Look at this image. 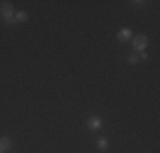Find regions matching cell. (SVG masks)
Wrapping results in <instances>:
<instances>
[{"instance_id":"cell-1","label":"cell","mask_w":160,"mask_h":153,"mask_svg":"<svg viewBox=\"0 0 160 153\" xmlns=\"http://www.w3.org/2000/svg\"><path fill=\"white\" fill-rule=\"evenodd\" d=\"M147 46H148V37L145 36V34H136V36L133 37V49H135V53L145 51Z\"/></svg>"},{"instance_id":"cell-8","label":"cell","mask_w":160,"mask_h":153,"mask_svg":"<svg viewBox=\"0 0 160 153\" xmlns=\"http://www.w3.org/2000/svg\"><path fill=\"white\" fill-rule=\"evenodd\" d=\"M128 63H129V65H136V63H140V56H138V53H131V55L128 56Z\"/></svg>"},{"instance_id":"cell-7","label":"cell","mask_w":160,"mask_h":153,"mask_svg":"<svg viewBox=\"0 0 160 153\" xmlns=\"http://www.w3.org/2000/svg\"><path fill=\"white\" fill-rule=\"evenodd\" d=\"M16 21L17 22H26V21H28V12H24V10L16 12Z\"/></svg>"},{"instance_id":"cell-10","label":"cell","mask_w":160,"mask_h":153,"mask_svg":"<svg viewBox=\"0 0 160 153\" xmlns=\"http://www.w3.org/2000/svg\"><path fill=\"white\" fill-rule=\"evenodd\" d=\"M140 56V60H148V55L145 51H142V55H138Z\"/></svg>"},{"instance_id":"cell-11","label":"cell","mask_w":160,"mask_h":153,"mask_svg":"<svg viewBox=\"0 0 160 153\" xmlns=\"http://www.w3.org/2000/svg\"><path fill=\"white\" fill-rule=\"evenodd\" d=\"M0 153H3V151H2V150H0Z\"/></svg>"},{"instance_id":"cell-3","label":"cell","mask_w":160,"mask_h":153,"mask_svg":"<svg viewBox=\"0 0 160 153\" xmlns=\"http://www.w3.org/2000/svg\"><path fill=\"white\" fill-rule=\"evenodd\" d=\"M87 128H89L90 131H99V129L102 128V119L99 116H90L89 119H87Z\"/></svg>"},{"instance_id":"cell-4","label":"cell","mask_w":160,"mask_h":153,"mask_svg":"<svg viewBox=\"0 0 160 153\" xmlns=\"http://www.w3.org/2000/svg\"><path fill=\"white\" fill-rule=\"evenodd\" d=\"M131 36H133V31L128 29V27L119 29V31H118V34H116L118 41H121V43H126V41H129V39H131Z\"/></svg>"},{"instance_id":"cell-9","label":"cell","mask_w":160,"mask_h":153,"mask_svg":"<svg viewBox=\"0 0 160 153\" xmlns=\"http://www.w3.org/2000/svg\"><path fill=\"white\" fill-rule=\"evenodd\" d=\"M133 5H135V7H143L145 2H143V0H135V2H133Z\"/></svg>"},{"instance_id":"cell-2","label":"cell","mask_w":160,"mask_h":153,"mask_svg":"<svg viewBox=\"0 0 160 153\" xmlns=\"http://www.w3.org/2000/svg\"><path fill=\"white\" fill-rule=\"evenodd\" d=\"M0 15H2L3 21L14 17V15H16V12H14L12 3H10V2H2V3H0Z\"/></svg>"},{"instance_id":"cell-6","label":"cell","mask_w":160,"mask_h":153,"mask_svg":"<svg viewBox=\"0 0 160 153\" xmlns=\"http://www.w3.org/2000/svg\"><path fill=\"white\" fill-rule=\"evenodd\" d=\"M96 145H97V148L101 151H104V150H108V148H109V141L106 140V138H99V140L96 141Z\"/></svg>"},{"instance_id":"cell-5","label":"cell","mask_w":160,"mask_h":153,"mask_svg":"<svg viewBox=\"0 0 160 153\" xmlns=\"http://www.w3.org/2000/svg\"><path fill=\"white\" fill-rule=\"evenodd\" d=\"M0 150L2 151H10L12 150V141L7 136H0Z\"/></svg>"}]
</instances>
